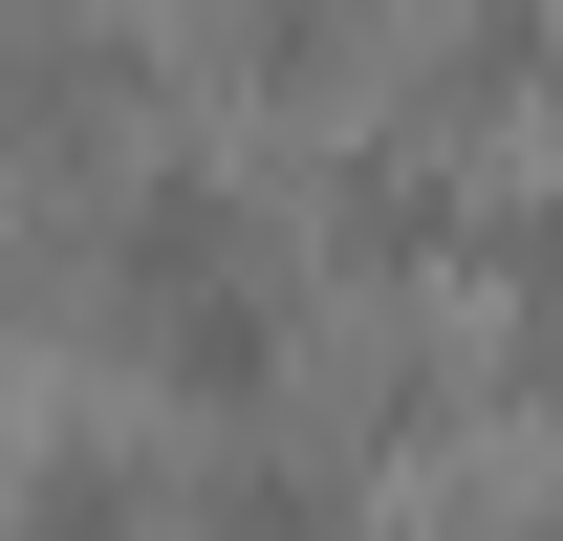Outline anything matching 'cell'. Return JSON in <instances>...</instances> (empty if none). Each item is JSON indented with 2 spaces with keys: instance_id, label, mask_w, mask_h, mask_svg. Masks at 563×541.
Returning <instances> with one entry per match:
<instances>
[{
  "instance_id": "5b68a950",
  "label": "cell",
  "mask_w": 563,
  "mask_h": 541,
  "mask_svg": "<svg viewBox=\"0 0 563 541\" xmlns=\"http://www.w3.org/2000/svg\"><path fill=\"white\" fill-rule=\"evenodd\" d=\"M433 239H455V174L433 152H368L347 174V261H433Z\"/></svg>"
},
{
  "instance_id": "6da1fadb",
  "label": "cell",
  "mask_w": 563,
  "mask_h": 541,
  "mask_svg": "<svg viewBox=\"0 0 563 541\" xmlns=\"http://www.w3.org/2000/svg\"><path fill=\"white\" fill-rule=\"evenodd\" d=\"M109 281H131V325H174V303H217V281H261V239H239L217 174H152V196L109 217Z\"/></svg>"
},
{
  "instance_id": "8992f818",
  "label": "cell",
  "mask_w": 563,
  "mask_h": 541,
  "mask_svg": "<svg viewBox=\"0 0 563 541\" xmlns=\"http://www.w3.org/2000/svg\"><path fill=\"white\" fill-rule=\"evenodd\" d=\"M325 22H368V0H239V44H261V66H282V87L325 66Z\"/></svg>"
},
{
  "instance_id": "52a82bcc",
  "label": "cell",
  "mask_w": 563,
  "mask_h": 541,
  "mask_svg": "<svg viewBox=\"0 0 563 541\" xmlns=\"http://www.w3.org/2000/svg\"><path fill=\"white\" fill-rule=\"evenodd\" d=\"M520 541H563V498H542V520H520Z\"/></svg>"
},
{
  "instance_id": "7a4b0ae2",
  "label": "cell",
  "mask_w": 563,
  "mask_h": 541,
  "mask_svg": "<svg viewBox=\"0 0 563 541\" xmlns=\"http://www.w3.org/2000/svg\"><path fill=\"white\" fill-rule=\"evenodd\" d=\"M131 346L174 368V390L239 411V390H282V281H217V303H174V325H131Z\"/></svg>"
},
{
  "instance_id": "277c9868",
  "label": "cell",
  "mask_w": 563,
  "mask_h": 541,
  "mask_svg": "<svg viewBox=\"0 0 563 541\" xmlns=\"http://www.w3.org/2000/svg\"><path fill=\"white\" fill-rule=\"evenodd\" d=\"M0 541H152V476H131V455H44Z\"/></svg>"
},
{
  "instance_id": "3957f363",
  "label": "cell",
  "mask_w": 563,
  "mask_h": 541,
  "mask_svg": "<svg viewBox=\"0 0 563 541\" xmlns=\"http://www.w3.org/2000/svg\"><path fill=\"white\" fill-rule=\"evenodd\" d=\"M196 541H347V476H303V455H239L196 498Z\"/></svg>"
}]
</instances>
